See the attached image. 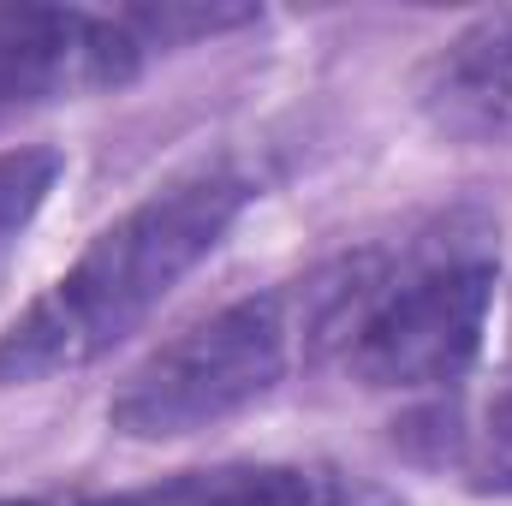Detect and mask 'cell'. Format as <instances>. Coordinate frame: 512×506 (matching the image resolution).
<instances>
[{
	"mask_svg": "<svg viewBox=\"0 0 512 506\" xmlns=\"http://www.w3.org/2000/svg\"><path fill=\"white\" fill-rule=\"evenodd\" d=\"M489 233L441 221L405 245L358 251L298 292V334L334 352L346 376L382 393H423L459 381L489 328L495 256Z\"/></svg>",
	"mask_w": 512,
	"mask_h": 506,
	"instance_id": "obj_1",
	"label": "cell"
},
{
	"mask_svg": "<svg viewBox=\"0 0 512 506\" xmlns=\"http://www.w3.org/2000/svg\"><path fill=\"white\" fill-rule=\"evenodd\" d=\"M453 465H459L477 489L512 495V393H501L495 405H483L477 423H465V429L453 435Z\"/></svg>",
	"mask_w": 512,
	"mask_h": 506,
	"instance_id": "obj_7",
	"label": "cell"
},
{
	"mask_svg": "<svg viewBox=\"0 0 512 506\" xmlns=\"http://www.w3.org/2000/svg\"><path fill=\"white\" fill-rule=\"evenodd\" d=\"M251 197L256 185L245 173L203 167L131 203L24 316H12V328L0 334V387L72 376L108 358L203 256H215Z\"/></svg>",
	"mask_w": 512,
	"mask_h": 506,
	"instance_id": "obj_2",
	"label": "cell"
},
{
	"mask_svg": "<svg viewBox=\"0 0 512 506\" xmlns=\"http://www.w3.org/2000/svg\"><path fill=\"white\" fill-rule=\"evenodd\" d=\"M54 179H60V155L54 149H6L0 155V245H12L36 221V209L48 203Z\"/></svg>",
	"mask_w": 512,
	"mask_h": 506,
	"instance_id": "obj_9",
	"label": "cell"
},
{
	"mask_svg": "<svg viewBox=\"0 0 512 506\" xmlns=\"http://www.w3.org/2000/svg\"><path fill=\"white\" fill-rule=\"evenodd\" d=\"M120 18L131 24V36L143 48H179V42H197V36H221V30L256 24L262 12L256 6H126Z\"/></svg>",
	"mask_w": 512,
	"mask_h": 506,
	"instance_id": "obj_8",
	"label": "cell"
},
{
	"mask_svg": "<svg viewBox=\"0 0 512 506\" xmlns=\"http://www.w3.org/2000/svg\"><path fill=\"white\" fill-rule=\"evenodd\" d=\"M143 42L120 12L0 0V108L12 102H84L126 90L143 72Z\"/></svg>",
	"mask_w": 512,
	"mask_h": 506,
	"instance_id": "obj_4",
	"label": "cell"
},
{
	"mask_svg": "<svg viewBox=\"0 0 512 506\" xmlns=\"http://www.w3.org/2000/svg\"><path fill=\"white\" fill-rule=\"evenodd\" d=\"M6 506H328L322 483L292 465H215L143 483L126 495H66V501H6Z\"/></svg>",
	"mask_w": 512,
	"mask_h": 506,
	"instance_id": "obj_6",
	"label": "cell"
},
{
	"mask_svg": "<svg viewBox=\"0 0 512 506\" xmlns=\"http://www.w3.org/2000/svg\"><path fill=\"white\" fill-rule=\"evenodd\" d=\"M298 340V292L239 298L185 328L179 340L155 346L114 387L108 423L131 441H179L215 429L280 387Z\"/></svg>",
	"mask_w": 512,
	"mask_h": 506,
	"instance_id": "obj_3",
	"label": "cell"
},
{
	"mask_svg": "<svg viewBox=\"0 0 512 506\" xmlns=\"http://www.w3.org/2000/svg\"><path fill=\"white\" fill-rule=\"evenodd\" d=\"M417 108L459 143H512V6L471 18L429 54Z\"/></svg>",
	"mask_w": 512,
	"mask_h": 506,
	"instance_id": "obj_5",
	"label": "cell"
}]
</instances>
